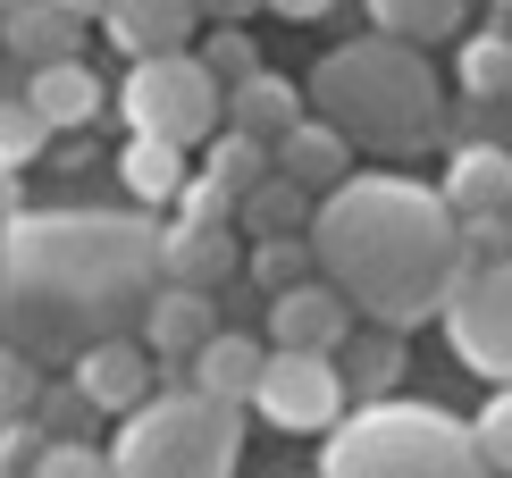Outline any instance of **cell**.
<instances>
[{
  "label": "cell",
  "mask_w": 512,
  "mask_h": 478,
  "mask_svg": "<svg viewBox=\"0 0 512 478\" xmlns=\"http://www.w3.org/2000/svg\"><path fill=\"white\" fill-rule=\"evenodd\" d=\"M345 336H353V302L328 277H303V286L269 294V344L277 353H345Z\"/></svg>",
  "instance_id": "cell-10"
},
{
  "label": "cell",
  "mask_w": 512,
  "mask_h": 478,
  "mask_svg": "<svg viewBox=\"0 0 512 478\" xmlns=\"http://www.w3.org/2000/svg\"><path fill=\"white\" fill-rule=\"evenodd\" d=\"M26 420L42 428V445H76L84 428L101 420V411L84 403V386H76V378H42V395H34V411H26Z\"/></svg>",
  "instance_id": "cell-25"
},
{
  "label": "cell",
  "mask_w": 512,
  "mask_h": 478,
  "mask_svg": "<svg viewBox=\"0 0 512 478\" xmlns=\"http://www.w3.org/2000/svg\"><path fill=\"white\" fill-rule=\"evenodd\" d=\"M101 26H110V42L126 59H160V51H194L202 9H194V0H110Z\"/></svg>",
  "instance_id": "cell-13"
},
{
  "label": "cell",
  "mask_w": 512,
  "mask_h": 478,
  "mask_svg": "<svg viewBox=\"0 0 512 478\" xmlns=\"http://www.w3.org/2000/svg\"><path fill=\"white\" fill-rule=\"evenodd\" d=\"M471 445H479L487 478H512V386H496V395H487V411L471 420Z\"/></svg>",
  "instance_id": "cell-29"
},
{
  "label": "cell",
  "mask_w": 512,
  "mask_h": 478,
  "mask_svg": "<svg viewBox=\"0 0 512 478\" xmlns=\"http://www.w3.org/2000/svg\"><path fill=\"white\" fill-rule=\"evenodd\" d=\"M244 269H252V286H261V294L303 286V277H311V235H252Z\"/></svg>",
  "instance_id": "cell-26"
},
{
  "label": "cell",
  "mask_w": 512,
  "mask_h": 478,
  "mask_svg": "<svg viewBox=\"0 0 512 478\" xmlns=\"http://www.w3.org/2000/svg\"><path fill=\"white\" fill-rule=\"evenodd\" d=\"M504 227H512V202H504Z\"/></svg>",
  "instance_id": "cell-37"
},
{
  "label": "cell",
  "mask_w": 512,
  "mask_h": 478,
  "mask_svg": "<svg viewBox=\"0 0 512 478\" xmlns=\"http://www.w3.org/2000/svg\"><path fill=\"white\" fill-rule=\"evenodd\" d=\"M0 277H9L17 311L34 319V336H110V319L143 311L160 286V235L135 219H26L0 235ZM34 336L17 353H34Z\"/></svg>",
  "instance_id": "cell-2"
},
{
  "label": "cell",
  "mask_w": 512,
  "mask_h": 478,
  "mask_svg": "<svg viewBox=\"0 0 512 478\" xmlns=\"http://www.w3.org/2000/svg\"><path fill=\"white\" fill-rule=\"evenodd\" d=\"M143 336H152V361L160 369H185L210 336H219V311H210L202 286H160L152 302H143Z\"/></svg>",
  "instance_id": "cell-14"
},
{
  "label": "cell",
  "mask_w": 512,
  "mask_h": 478,
  "mask_svg": "<svg viewBox=\"0 0 512 478\" xmlns=\"http://www.w3.org/2000/svg\"><path fill=\"white\" fill-rule=\"evenodd\" d=\"M345 395H370V403H387V386L403 378V353H395V336H370V344H353L345 336Z\"/></svg>",
  "instance_id": "cell-27"
},
{
  "label": "cell",
  "mask_w": 512,
  "mask_h": 478,
  "mask_svg": "<svg viewBox=\"0 0 512 478\" xmlns=\"http://www.w3.org/2000/svg\"><path fill=\"white\" fill-rule=\"evenodd\" d=\"M194 9H202V17H219V26H244V17L261 9V0H194Z\"/></svg>",
  "instance_id": "cell-33"
},
{
  "label": "cell",
  "mask_w": 512,
  "mask_h": 478,
  "mask_svg": "<svg viewBox=\"0 0 512 478\" xmlns=\"http://www.w3.org/2000/svg\"><path fill=\"white\" fill-rule=\"evenodd\" d=\"M261 361H269V344H261V336L219 328L194 361H185V386H194V395H219V403H252V378H261Z\"/></svg>",
  "instance_id": "cell-17"
},
{
  "label": "cell",
  "mask_w": 512,
  "mask_h": 478,
  "mask_svg": "<svg viewBox=\"0 0 512 478\" xmlns=\"http://www.w3.org/2000/svg\"><path fill=\"white\" fill-rule=\"evenodd\" d=\"M236 453H244V403L168 386L118 420L110 478H236Z\"/></svg>",
  "instance_id": "cell-5"
},
{
  "label": "cell",
  "mask_w": 512,
  "mask_h": 478,
  "mask_svg": "<svg viewBox=\"0 0 512 478\" xmlns=\"http://www.w3.org/2000/svg\"><path fill=\"white\" fill-rule=\"evenodd\" d=\"M51 9H68L76 26H101V9H110V0H51Z\"/></svg>",
  "instance_id": "cell-36"
},
{
  "label": "cell",
  "mask_w": 512,
  "mask_h": 478,
  "mask_svg": "<svg viewBox=\"0 0 512 478\" xmlns=\"http://www.w3.org/2000/svg\"><path fill=\"white\" fill-rule=\"evenodd\" d=\"M269 168H277V177H286V185H303L311 202H319V193H336V185L353 177V143L336 135V126H319V118H303V126H294V135H277V151H269Z\"/></svg>",
  "instance_id": "cell-15"
},
{
  "label": "cell",
  "mask_w": 512,
  "mask_h": 478,
  "mask_svg": "<svg viewBox=\"0 0 512 478\" xmlns=\"http://www.w3.org/2000/svg\"><path fill=\"white\" fill-rule=\"evenodd\" d=\"M261 9H277V17H328L336 0H261Z\"/></svg>",
  "instance_id": "cell-35"
},
{
  "label": "cell",
  "mask_w": 512,
  "mask_h": 478,
  "mask_svg": "<svg viewBox=\"0 0 512 478\" xmlns=\"http://www.w3.org/2000/svg\"><path fill=\"white\" fill-rule=\"evenodd\" d=\"M236 269H244V235L219 227V219H177V227L160 235V286H202V294H219Z\"/></svg>",
  "instance_id": "cell-11"
},
{
  "label": "cell",
  "mask_w": 512,
  "mask_h": 478,
  "mask_svg": "<svg viewBox=\"0 0 512 478\" xmlns=\"http://www.w3.org/2000/svg\"><path fill=\"white\" fill-rule=\"evenodd\" d=\"M319 478H487L471 420L437 403H361L319 453Z\"/></svg>",
  "instance_id": "cell-4"
},
{
  "label": "cell",
  "mask_w": 512,
  "mask_h": 478,
  "mask_svg": "<svg viewBox=\"0 0 512 478\" xmlns=\"http://www.w3.org/2000/svg\"><path fill=\"white\" fill-rule=\"evenodd\" d=\"M462 17H471V0H370V26L387 42H412V51L462 34Z\"/></svg>",
  "instance_id": "cell-20"
},
{
  "label": "cell",
  "mask_w": 512,
  "mask_h": 478,
  "mask_svg": "<svg viewBox=\"0 0 512 478\" xmlns=\"http://www.w3.org/2000/svg\"><path fill=\"white\" fill-rule=\"evenodd\" d=\"M303 110L336 126L353 151H420L445 118V84L412 42H336L303 84Z\"/></svg>",
  "instance_id": "cell-3"
},
{
  "label": "cell",
  "mask_w": 512,
  "mask_h": 478,
  "mask_svg": "<svg viewBox=\"0 0 512 478\" xmlns=\"http://www.w3.org/2000/svg\"><path fill=\"white\" fill-rule=\"evenodd\" d=\"M194 59H202V68L219 76V84H244V76H261V51H252V34H244V26H219V34H210Z\"/></svg>",
  "instance_id": "cell-30"
},
{
  "label": "cell",
  "mask_w": 512,
  "mask_h": 478,
  "mask_svg": "<svg viewBox=\"0 0 512 478\" xmlns=\"http://www.w3.org/2000/svg\"><path fill=\"white\" fill-rule=\"evenodd\" d=\"M42 143H51V126H42V110H34L26 93H0V168H26Z\"/></svg>",
  "instance_id": "cell-28"
},
{
  "label": "cell",
  "mask_w": 512,
  "mask_h": 478,
  "mask_svg": "<svg viewBox=\"0 0 512 478\" xmlns=\"http://www.w3.org/2000/svg\"><path fill=\"white\" fill-rule=\"evenodd\" d=\"M76 386H84L93 411L126 420V411H143L160 395V361H152V344H135V336H101V344L76 353Z\"/></svg>",
  "instance_id": "cell-9"
},
{
  "label": "cell",
  "mask_w": 512,
  "mask_h": 478,
  "mask_svg": "<svg viewBox=\"0 0 512 478\" xmlns=\"http://www.w3.org/2000/svg\"><path fill=\"white\" fill-rule=\"evenodd\" d=\"M437 202L454 210V227L504 219V202H512V151L504 143H454V168H445Z\"/></svg>",
  "instance_id": "cell-12"
},
{
  "label": "cell",
  "mask_w": 512,
  "mask_h": 478,
  "mask_svg": "<svg viewBox=\"0 0 512 478\" xmlns=\"http://www.w3.org/2000/svg\"><path fill=\"white\" fill-rule=\"evenodd\" d=\"M26 101L42 110L51 135H68V126H93L110 93H101V76L84 68V59H59V68H34V76H26Z\"/></svg>",
  "instance_id": "cell-19"
},
{
  "label": "cell",
  "mask_w": 512,
  "mask_h": 478,
  "mask_svg": "<svg viewBox=\"0 0 512 478\" xmlns=\"http://www.w3.org/2000/svg\"><path fill=\"white\" fill-rule=\"evenodd\" d=\"M311 110H303V84H286V76H244V84H227V126L236 135H252V143H269L277 151V135H294Z\"/></svg>",
  "instance_id": "cell-16"
},
{
  "label": "cell",
  "mask_w": 512,
  "mask_h": 478,
  "mask_svg": "<svg viewBox=\"0 0 512 478\" xmlns=\"http://www.w3.org/2000/svg\"><path fill=\"white\" fill-rule=\"evenodd\" d=\"M34 395H42V369H34V353L0 344V428H9V420H26V411H34Z\"/></svg>",
  "instance_id": "cell-31"
},
{
  "label": "cell",
  "mask_w": 512,
  "mask_h": 478,
  "mask_svg": "<svg viewBox=\"0 0 512 478\" xmlns=\"http://www.w3.org/2000/svg\"><path fill=\"white\" fill-rule=\"evenodd\" d=\"M0 42H9V59H26V68H59V59H76L84 26H76L68 9H51V0H9Z\"/></svg>",
  "instance_id": "cell-18"
},
{
  "label": "cell",
  "mask_w": 512,
  "mask_h": 478,
  "mask_svg": "<svg viewBox=\"0 0 512 478\" xmlns=\"http://www.w3.org/2000/svg\"><path fill=\"white\" fill-rule=\"evenodd\" d=\"M496 9H512V0H496Z\"/></svg>",
  "instance_id": "cell-38"
},
{
  "label": "cell",
  "mask_w": 512,
  "mask_h": 478,
  "mask_svg": "<svg viewBox=\"0 0 512 478\" xmlns=\"http://www.w3.org/2000/svg\"><path fill=\"white\" fill-rule=\"evenodd\" d=\"M236 219H244L252 235H294V227H311V193H303V185H286V177L269 168V177L236 202Z\"/></svg>",
  "instance_id": "cell-24"
},
{
  "label": "cell",
  "mask_w": 512,
  "mask_h": 478,
  "mask_svg": "<svg viewBox=\"0 0 512 478\" xmlns=\"http://www.w3.org/2000/svg\"><path fill=\"white\" fill-rule=\"evenodd\" d=\"M454 76H462V93H471V101H512V34H504V26L462 34Z\"/></svg>",
  "instance_id": "cell-22"
},
{
  "label": "cell",
  "mask_w": 512,
  "mask_h": 478,
  "mask_svg": "<svg viewBox=\"0 0 512 478\" xmlns=\"http://www.w3.org/2000/svg\"><path fill=\"white\" fill-rule=\"evenodd\" d=\"M252 411L269 428H294V437L336 428V411H345V369H336V353H269L261 378H252Z\"/></svg>",
  "instance_id": "cell-8"
},
{
  "label": "cell",
  "mask_w": 512,
  "mask_h": 478,
  "mask_svg": "<svg viewBox=\"0 0 512 478\" xmlns=\"http://www.w3.org/2000/svg\"><path fill=\"white\" fill-rule=\"evenodd\" d=\"M437 319H445V336H454L462 369L512 386V260H496V269H462V286L445 294Z\"/></svg>",
  "instance_id": "cell-7"
},
{
  "label": "cell",
  "mask_w": 512,
  "mask_h": 478,
  "mask_svg": "<svg viewBox=\"0 0 512 478\" xmlns=\"http://www.w3.org/2000/svg\"><path fill=\"white\" fill-rule=\"evenodd\" d=\"M261 177H269V143L236 135V126H219V135H210V168H202V185H219L227 202H244Z\"/></svg>",
  "instance_id": "cell-23"
},
{
  "label": "cell",
  "mask_w": 512,
  "mask_h": 478,
  "mask_svg": "<svg viewBox=\"0 0 512 478\" xmlns=\"http://www.w3.org/2000/svg\"><path fill=\"white\" fill-rule=\"evenodd\" d=\"M311 269L378 319L387 336L420 328L445 311L462 286V227L437 202V185L412 177H345L336 193L311 202Z\"/></svg>",
  "instance_id": "cell-1"
},
{
  "label": "cell",
  "mask_w": 512,
  "mask_h": 478,
  "mask_svg": "<svg viewBox=\"0 0 512 478\" xmlns=\"http://www.w3.org/2000/svg\"><path fill=\"white\" fill-rule=\"evenodd\" d=\"M17 210H26V177H17V168H0V219H17Z\"/></svg>",
  "instance_id": "cell-34"
},
{
  "label": "cell",
  "mask_w": 512,
  "mask_h": 478,
  "mask_svg": "<svg viewBox=\"0 0 512 478\" xmlns=\"http://www.w3.org/2000/svg\"><path fill=\"white\" fill-rule=\"evenodd\" d=\"M118 110H126L135 135L194 151V143H210V135L227 126V84L210 76L194 51H160V59H135V68H126Z\"/></svg>",
  "instance_id": "cell-6"
},
{
  "label": "cell",
  "mask_w": 512,
  "mask_h": 478,
  "mask_svg": "<svg viewBox=\"0 0 512 478\" xmlns=\"http://www.w3.org/2000/svg\"><path fill=\"white\" fill-rule=\"evenodd\" d=\"M118 185L135 193L143 210H152V202H177V193H185V151H177V143H152V135H135V143L118 151Z\"/></svg>",
  "instance_id": "cell-21"
},
{
  "label": "cell",
  "mask_w": 512,
  "mask_h": 478,
  "mask_svg": "<svg viewBox=\"0 0 512 478\" xmlns=\"http://www.w3.org/2000/svg\"><path fill=\"white\" fill-rule=\"evenodd\" d=\"M26 478H110V453H101L93 437H76V445H42Z\"/></svg>",
  "instance_id": "cell-32"
}]
</instances>
